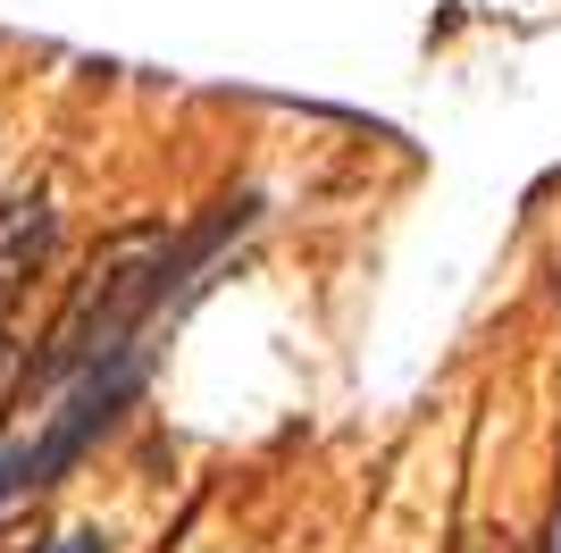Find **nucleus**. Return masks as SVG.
Masks as SVG:
<instances>
[{"label": "nucleus", "instance_id": "2", "mask_svg": "<svg viewBox=\"0 0 561 553\" xmlns=\"http://www.w3.org/2000/svg\"><path fill=\"white\" fill-rule=\"evenodd\" d=\"M43 260H50V202H43V193L0 202V352H9L18 302H25V285L43 276Z\"/></svg>", "mask_w": 561, "mask_h": 553}, {"label": "nucleus", "instance_id": "3", "mask_svg": "<svg viewBox=\"0 0 561 553\" xmlns=\"http://www.w3.org/2000/svg\"><path fill=\"white\" fill-rule=\"evenodd\" d=\"M34 553H110V537L101 529H68V537H50V545H34Z\"/></svg>", "mask_w": 561, "mask_h": 553}, {"label": "nucleus", "instance_id": "4", "mask_svg": "<svg viewBox=\"0 0 561 553\" xmlns=\"http://www.w3.org/2000/svg\"><path fill=\"white\" fill-rule=\"evenodd\" d=\"M553 553H561V537H553Z\"/></svg>", "mask_w": 561, "mask_h": 553}, {"label": "nucleus", "instance_id": "1", "mask_svg": "<svg viewBox=\"0 0 561 553\" xmlns=\"http://www.w3.org/2000/svg\"><path fill=\"white\" fill-rule=\"evenodd\" d=\"M176 276H185V235H176V227H117L110 244L84 260L68 311H59L50 336H43V361L25 369V386L59 394L68 377L117 361V352H135Z\"/></svg>", "mask_w": 561, "mask_h": 553}]
</instances>
